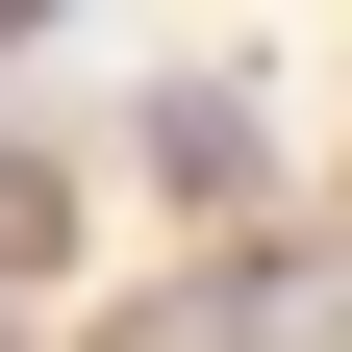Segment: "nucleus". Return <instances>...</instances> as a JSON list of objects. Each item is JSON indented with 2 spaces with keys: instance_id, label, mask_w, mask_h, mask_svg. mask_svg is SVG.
Instances as JSON below:
<instances>
[{
  "instance_id": "f03ea898",
  "label": "nucleus",
  "mask_w": 352,
  "mask_h": 352,
  "mask_svg": "<svg viewBox=\"0 0 352 352\" xmlns=\"http://www.w3.org/2000/svg\"><path fill=\"white\" fill-rule=\"evenodd\" d=\"M51 227H76V176H51V151H0V277H51Z\"/></svg>"
},
{
  "instance_id": "f257e3e1",
  "label": "nucleus",
  "mask_w": 352,
  "mask_h": 352,
  "mask_svg": "<svg viewBox=\"0 0 352 352\" xmlns=\"http://www.w3.org/2000/svg\"><path fill=\"white\" fill-rule=\"evenodd\" d=\"M151 176H176V201H252V101H227V76L151 101Z\"/></svg>"
}]
</instances>
